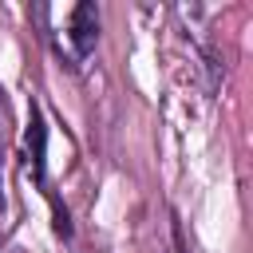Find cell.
<instances>
[{"label": "cell", "instance_id": "6da1fadb", "mask_svg": "<svg viewBox=\"0 0 253 253\" xmlns=\"http://www.w3.org/2000/svg\"><path fill=\"white\" fill-rule=\"evenodd\" d=\"M95 36H99V16H95V4H75L71 8V40H75V51L87 55L95 47Z\"/></svg>", "mask_w": 253, "mask_h": 253}, {"label": "cell", "instance_id": "7a4b0ae2", "mask_svg": "<svg viewBox=\"0 0 253 253\" xmlns=\"http://www.w3.org/2000/svg\"><path fill=\"white\" fill-rule=\"evenodd\" d=\"M28 150H32V174L43 178V119L32 107V123H28Z\"/></svg>", "mask_w": 253, "mask_h": 253}]
</instances>
